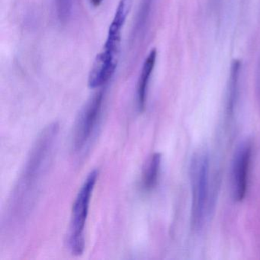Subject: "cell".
Returning a JSON list of instances; mask_svg holds the SVG:
<instances>
[{"instance_id": "11", "label": "cell", "mask_w": 260, "mask_h": 260, "mask_svg": "<svg viewBox=\"0 0 260 260\" xmlns=\"http://www.w3.org/2000/svg\"><path fill=\"white\" fill-rule=\"evenodd\" d=\"M57 17L62 23H66L72 13L73 0H55Z\"/></svg>"}, {"instance_id": "10", "label": "cell", "mask_w": 260, "mask_h": 260, "mask_svg": "<svg viewBox=\"0 0 260 260\" xmlns=\"http://www.w3.org/2000/svg\"><path fill=\"white\" fill-rule=\"evenodd\" d=\"M153 2H154V0H141V6H140L138 15H137L136 22H135V25H134V29L132 31L133 39L141 36L144 32L147 21L150 17Z\"/></svg>"}, {"instance_id": "9", "label": "cell", "mask_w": 260, "mask_h": 260, "mask_svg": "<svg viewBox=\"0 0 260 260\" xmlns=\"http://www.w3.org/2000/svg\"><path fill=\"white\" fill-rule=\"evenodd\" d=\"M240 68H241V64L238 60L233 61L231 68V74H230L229 86H228V107L230 112H232L234 110V105L237 100Z\"/></svg>"}, {"instance_id": "5", "label": "cell", "mask_w": 260, "mask_h": 260, "mask_svg": "<svg viewBox=\"0 0 260 260\" xmlns=\"http://www.w3.org/2000/svg\"><path fill=\"white\" fill-rule=\"evenodd\" d=\"M133 0H120L113 20L109 26L107 39L102 53L109 57L118 60L121 42V31L132 10Z\"/></svg>"}, {"instance_id": "1", "label": "cell", "mask_w": 260, "mask_h": 260, "mask_svg": "<svg viewBox=\"0 0 260 260\" xmlns=\"http://www.w3.org/2000/svg\"><path fill=\"white\" fill-rule=\"evenodd\" d=\"M58 124L54 123L42 132L36 141L26 167L24 169L23 173L18 181L17 185L13 192V198L12 197V203L10 205L13 207L12 210L22 200L21 209L23 200H25L24 212L25 214L27 212L25 204L26 197H28V202L29 200L31 201L33 194H35L36 188H38L39 186L38 184L42 178V173L46 170L48 162H50L51 152L58 135ZM29 205L31 207L30 202Z\"/></svg>"}, {"instance_id": "12", "label": "cell", "mask_w": 260, "mask_h": 260, "mask_svg": "<svg viewBox=\"0 0 260 260\" xmlns=\"http://www.w3.org/2000/svg\"><path fill=\"white\" fill-rule=\"evenodd\" d=\"M89 2H90V4L92 7H98L101 5L103 0H89Z\"/></svg>"}, {"instance_id": "6", "label": "cell", "mask_w": 260, "mask_h": 260, "mask_svg": "<svg viewBox=\"0 0 260 260\" xmlns=\"http://www.w3.org/2000/svg\"><path fill=\"white\" fill-rule=\"evenodd\" d=\"M252 156V146L245 143L240 146L234 158L233 166V193L234 199L241 202L246 194L248 185V173Z\"/></svg>"}, {"instance_id": "8", "label": "cell", "mask_w": 260, "mask_h": 260, "mask_svg": "<svg viewBox=\"0 0 260 260\" xmlns=\"http://www.w3.org/2000/svg\"><path fill=\"white\" fill-rule=\"evenodd\" d=\"M162 155L159 153L152 155L143 168L141 187L145 191H150L157 185L160 171Z\"/></svg>"}, {"instance_id": "2", "label": "cell", "mask_w": 260, "mask_h": 260, "mask_svg": "<svg viewBox=\"0 0 260 260\" xmlns=\"http://www.w3.org/2000/svg\"><path fill=\"white\" fill-rule=\"evenodd\" d=\"M98 177V170H94L89 173L73 205L67 243L70 252L74 255H82L84 251L85 226L89 214L91 199Z\"/></svg>"}, {"instance_id": "4", "label": "cell", "mask_w": 260, "mask_h": 260, "mask_svg": "<svg viewBox=\"0 0 260 260\" xmlns=\"http://www.w3.org/2000/svg\"><path fill=\"white\" fill-rule=\"evenodd\" d=\"M104 93H95L79 113L74 124L72 137L73 150L75 153L83 151L90 143L101 118Z\"/></svg>"}, {"instance_id": "7", "label": "cell", "mask_w": 260, "mask_h": 260, "mask_svg": "<svg viewBox=\"0 0 260 260\" xmlns=\"http://www.w3.org/2000/svg\"><path fill=\"white\" fill-rule=\"evenodd\" d=\"M156 57H157V51L156 48H153L144 60L139 78H138V84H137L136 100L137 106L139 112H143L145 109L147 89H148L150 77L156 65Z\"/></svg>"}, {"instance_id": "3", "label": "cell", "mask_w": 260, "mask_h": 260, "mask_svg": "<svg viewBox=\"0 0 260 260\" xmlns=\"http://www.w3.org/2000/svg\"><path fill=\"white\" fill-rule=\"evenodd\" d=\"M191 225L193 229L199 230L203 224L205 208L208 196L209 159L205 153H198L191 160Z\"/></svg>"}]
</instances>
